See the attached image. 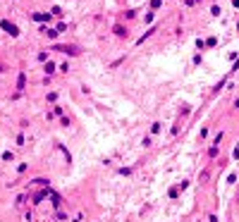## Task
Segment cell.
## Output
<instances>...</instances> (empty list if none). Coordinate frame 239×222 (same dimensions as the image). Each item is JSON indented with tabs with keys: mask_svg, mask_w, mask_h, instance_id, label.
I'll return each mask as SVG.
<instances>
[{
	"mask_svg": "<svg viewBox=\"0 0 239 222\" xmlns=\"http://www.w3.org/2000/svg\"><path fill=\"white\" fill-rule=\"evenodd\" d=\"M3 29H7V31H10V34H17V29H15V26H12V24H7V22H3Z\"/></svg>",
	"mask_w": 239,
	"mask_h": 222,
	"instance_id": "cell-1",
	"label": "cell"
}]
</instances>
